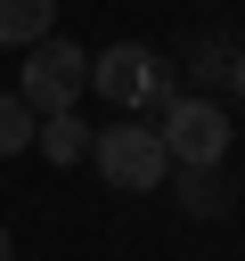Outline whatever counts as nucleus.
<instances>
[{"instance_id": "1", "label": "nucleus", "mask_w": 245, "mask_h": 261, "mask_svg": "<svg viewBox=\"0 0 245 261\" xmlns=\"http://www.w3.org/2000/svg\"><path fill=\"white\" fill-rule=\"evenodd\" d=\"M90 163H98L106 188H122V196H155V188L172 179V155H163V139H155L147 122H106V130H90Z\"/></svg>"}, {"instance_id": "2", "label": "nucleus", "mask_w": 245, "mask_h": 261, "mask_svg": "<svg viewBox=\"0 0 245 261\" xmlns=\"http://www.w3.org/2000/svg\"><path fill=\"white\" fill-rule=\"evenodd\" d=\"M90 90V49H74V41H33V57H24V73H16V98L33 106V114H65L74 98Z\"/></svg>"}, {"instance_id": "3", "label": "nucleus", "mask_w": 245, "mask_h": 261, "mask_svg": "<svg viewBox=\"0 0 245 261\" xmlns=\"http://www.w3.org/2000/svg\"><path fill=\"white\" fill-rule=\"evenodd\" d=\"M90 90H98L106 106H172V82H163V65H155L147 41L98 49V57H90Z\"/></svg>"}, {"instance_id": "4", "label": "nucleus", "mask_w": 245, "mask_h": 261, "mask_svg": "<svg viewBox=\"0 0 245 261\" xmlns=\"http://www.w3.org/2000/svg\"><path fill=\"white\" fill-rule=\"evenodd\" d=\"M155 139H163L172 163H220L229 155V114L212 98H172L163 122H155Z\"/></svg>"}, {"instance_id": "5", "label": "nucleus", "mask_w": 245, "mask_h": 261, "mask_svg": "<svg viewBox=\"0 0 245 261\" xmlns=\"http://www.w3.org/2000/svg\"><path fill=\"white\" fill-rule=\"evenodd\" d=\"M33 147H41L49 163H82V155H90V122H82L74 106H65V114H41V122H33Z\"/></svg>"}, {"instance_id": "6", "label": "nucleus", "mask_w": 245, "mask_h": 261, "mask_svg": "<svg viewBox=\"0 0 245 261\" xmlns=\"http://www.w3.org/2000/svg\"><path fill=\"white\" fill-rule=\"evenodd\" d=\"M229 196H237V188L220 179V163H180V204H188L196 220H220Z\"/></svg>"}, {"instance_id": "7", "label": "nucleus", "mask_w": 245, "mask_h": 261, "mask_svg": "<svg viewBox=\"0 0 245 261\" xmlns=\"http://www.w3.org/2000/svg\"><path fill=\"white\" fill-rule=\"evenodd\" d=\"M49 16H57V0H0V49L49 41Z\"/></svg>"}, {"instance_id": "8", "label": "nucleus", "mask_w": 245, "mask_h": 261, "mask_svg": "<svg viewBox=\"0 0 245 261\" xmlns=\"http://www.w3.org/2000/svg\"><path fill=\"white\" fill-rule=\"evenodd\" d=\"M33 122H41V114H33L24 98H0V155H24V147H33Z\"/></svg>"}, {"instance_id": "9", "label": "nucleus", "mask_w": 245, "mask_h": 261, "mask_svg": "<svg viewBox=\"0 0 245 261\" xmlns=\"http://www.w3.org/2000/svg\"><path fill=\"white\" fill-rule=\"evenodd\" d=\"M229 65H237V49H220V41L196 49V82H229Z\"/></svg>"}, {"instance_id": "10", "label": "nucleus", "mask_w": 245, "mask_h": 261, "mask_svg": "<svg viewBox=\"0 0 245 261\" xmlns=\"http://www.w3.org/2000/svg\"><path fill=\"white\" fill-rule=\"evenodd\" d=\"M229 82H237V90H245V49H237V65H229Z\"/></svg>"}, {"instance_id": "11", "label": "nucleus", "mask_w": 245, "mask_h": 261, "mask_svg": "<svg viewBox=\"0 0 245 261\" xmlns=\"http://www.w3.org/2000/svg\"><path fill=\"white\" fill-rule=\"evenodd\" d=\"M0 261H16V245H8V228H0Z\"/></svg>"}]
</instances>
